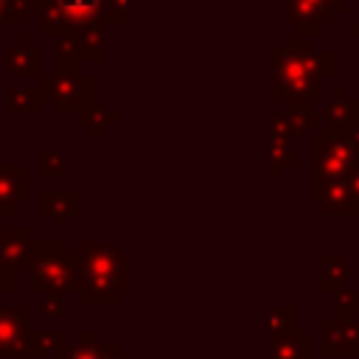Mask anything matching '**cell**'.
Instances as JSON below:
<instances>
[{
	"label": "cell",
	"instance_id": "cell-25",
	"mask_svg": "<svg viewBox=\"0 0 359 359\" xmlns=\"http://www.w3.org/2000/svg\"><path fill=\"white\" fill-rule=\"evenodd\" d=\"M65 303H67V294L45 292V294H42V303H39L42 317H48V320H59V317L65 314Z\"/></svg>",
	"mask_w": 359,
	"mask_h": 359
},
{
	"label": "cell",
	"instance_id": "cell-29",
	"mask_svg": "<svg viewBox=\"0 0 359 359\" xmlns=\"http://www.w3.org/2000/svg\"><path fill=\"white\" fill-rule=\"evenodd\" d=\"M3 165H6V154L0 151V168H3Z\"/></svg>",
	"mask_w": 359,
	"mask_h": 359
},
{
	"label": "cell",
	"instance_id": "cell-2",
	"mask_svg": "<svg viewBox=\"0 0 359 359\" xmlns=\"http://www.w3.org/2000/svg\"><path fill=\"white\" fill-rule=\"evenodd\" d=\"M22 266L28 269L31 294L76 292V252H70L62 238H34Z\"/></svg>",
	"mask_w": 359,
	"mask_h": 359
},
{
	"label": "cell",
	"instance_id": "cell-1",
	"mask_svg": "<svg viewBox=\"0 0 359 359\" xmlns=\"http://www.w3.org/2000/svg\"><path fill=\"white\" fill-rule=\"evenodd\" d=\"M129 292V255L112 244L81 241L76 252V292L84 306H115Z\"/></svg>",
	"mask_w": 359,
	"mask_h": 359
},
{
	"label": "cell",
	"instance_id": "cell-6",
	"mask_svg": "<svg viewBox=\"0 0 359 359\" xmlns=\"http://www.w3.org/2000/svg\"><path fill=\"white\" fill-rule=\"evenodd\" d=\"M323 356H359V323L323 317Z\"/></svg>",
	"mask_w": 359,
	"mask_h": 359
},
{
	"label": "cell",
	"instance_id": "cell-10",
	"mask_svg": "<svg viewBox=\"0 0 359 359\" xmlns=\"http://www.w3.org/2000/svg\"><path fill=\"white\" fill-rule=\"evenodd\" d=\"M31 230L28 227H6L0 233V266H22L31 250Z\"/></svg>",
	"mask_w": 359,
	"mask_h": 359
},
{
	"label": "cell",
	"instance_id": "cell-9",
	"mask_svg": "<svg viewBox=\"0 0 359 359\" xmlns=\"http://www.w3.org/2000/svg\"><path fill=\"white\" fill-rule=\"evenodd\" d=\"M6 76H42V50L28 36H17L3 62Z\"/></svg>",
	"mask_w": 359,
	"mask_h": 359
},
{
	"label": "cell",
	"instance_id": "cell-26",
	"mask_svg": "<svg viewBox=\"0 0 359 359\" xmlns=\"http://www.w3.org/2000/svg\"><path fill=\"white\" fill-rule=\"evenodd\" d=\"M101 20H104V25L107 22H126L129 20V0H104Z\"/></svg>",
	"mask_w": 359,
	"mask_h": 359
},
{
	"label": "cell",
	"instance_id": "cell-12",
	"mask_svg": "<svg viewBox=\"0 0 359 359\" xmlns=\"http://www.w3.org/2000/svg\"><path fill=\"white\" fill-rule=\"evenodd\" d=\"M67 22V31L93 25V22H104L101 11H104V0H53Z\"/></svg>",
	"mask_w": 359,
	"mask_h": 359
},
{
	"label": "cell",
	"instance_id": "cell-17",
	"mask_svg": "<svg viewBox=\"0 0 359 359\" xmlns=\"http://www.w3.org/2000/svg\"><path fill=\"white\" fill-rule=\"evenodd\" d=\"M345 3L342 0H289V11L294 8V17L297 20H306V22H323L328 20V14L334 8H342Z\"/></svg>",
	"mask_w": 359,
	"mask_h": 359
},
{
	"label": "cell",
	"instance_id": "cell-4",
	"mask_svg": "<svg viewBox=\"0 0 359 359\" xmlns=\"http://www.w3.org/2000/svg\"><path fill=\"white\" fill-rule=\"evenodd\" d=\"M31 331V309L25 303L0 306V356H22Z\"/></svg>",
	"mask_w": 359,
	"mask_h": 359
},
{
	"label": "cell",
	"instance_id": "cell-18",
	"mask_svg": "<svg viewBox=\"0 0 359 359\" xmlns=\"http://www.w3.org/2000/svg\"><path fill=\"white\" fill-rule=\"evenodd\" d=\"M34 8L39 11V34L42 36H48V39H56L59 34H65L67 31V22H65V17H62V11H59V6L53 3V0H34Z\"/></svg>",
	"mask_w": 359,
	"mask_h": 359
},
{
	"label": "cell",
	"instance_id": "cell-15",
	"mask_svg": "<svg viewBox=\"0 0 359 359\" xmlns=\"http://www.w3.org/2000/svg\"><path fill=\"white\" fill-rule=\"evenodd\" d=\"M65 339H67L65 328H31L25 337V356H36V359L53 356Z\"/></svg>",
	"mask_w": 359,
	"mask_h": 359
},
{
	"label": "cell",
	"instance_id": "cell-27",
	"mask_svg": "<svg viewBox=\"0 0 359 359\" xmlns=\"http://www.w3.org/2000/svg\"><path fill=\"white\" fill-rule=\"evenodd\" d=\"M17 289V269L14 266H0V300H6Z\"/></svg>",
	"mask_w": 359,
	"mask_h": 359
},
{
	"label": "cell",
	"instance_id": "cell-24",
	"mask_svg": "<svg viewBox=\"0 0 359 359\" xmlns=\"http://www.w3.org/2000/svg\"><path fill=\"white\" fill-rule=\"evenodd\" d=\"M334 317L339 320H356L359 323V292H345L337 297V309Z\"/></svg>",
	"mask_w": 359,
	"mask_h": 359
},
{
	"label": "cell",
	"instance_id": "cell-3",
	"mask_svg": "<svg viewBox=\"0 0 359 359\" xmlns=\"http://www.w3.org/2000/svg\"><path fill=\"white\" fill-rule=\"evenodd\" d=\"M42 98L53 104L56 112L67 115V112H84L90 107V95H93V79L87 73H81L79 67H56L53 73L42 76Z\"/></svg>",
	"mask_w": 359,
	"mask_h": 359
},
{
	"label": "cell",
	"instance_id": "cell-16",
	"mask_svg": "<svg viewBox=\"0 0 359 359\" xmlns=\"http://www.w3.org/2000/svg\"><path fill=\"white\" fill-rule=\"evenodd\" d=\"M73 36L79 42L81 62H101L104 59V22H93V25H84V28H76Z\"/></svg>",
	"mask_w": 359,
	"mask_h": 359
},
{
	"label": "cell",
	"instance_id": "cell-11",
	"mask_svg": "<svg viewBox=\"0 0 359 359\" xmlns=\"http://www.w3.org/2000/svg\"><path fill=\"white\" fill-rule=\"evenodd\" d=\"M269 356L272 359H311L309 331L294 328L289 334H272L269 337Z\"/></svg>",
	"mask_w": 359,
	"mask_h": 359
},
{
	"label": "cell",
	"instance_id": "cell-20",
	"mask_svg": "<svg viewBox=\"0 0 359 359\" xmlns=\"http://www.w3.org/2000/svg\"><path fill=\"white\" fill-rule=\"evenodd\" d=\"M79 121H81L84 126H90L95 137H104L107 126H112V123H115L118 118H115V115H109V112H107L104 107H93V104H90V107H87V109H84V112L79 115Z\"/></svg>",
	"mask_w": 359,
	"mask_h": 359
},
{
	"label": "cell",
	"instance_id": "cell-7",
	"mask_svg": "<svg viewBox=\"0 0 359 359\" xmlns=\"http://www.w3.org/2000/svg\"><path fill=\"white\" fill-rule=\"evenodd\" d=\"M50 359H129V356L115 342H104V345L95 342L93 331L84 328V331H79V339L76 342L73 339H65Z\"/></svg>",
	"mask_w": 359,
	"mask_h": 359
},
{
	"label": "cell",
	"instance_id": "cell-22",
	"mask_svg": "<svg viewBox=\"0 0 359 359\" xmlns=\"http://www.w3.org/2000/svg\"><path fill=\"white\" fill-rule=\"evenodd\" d=\"M34 14V0H6L3 3V25H25Z\"/></svg>",
	"mask_w": 359,
	"mask_h": 359
},
{
	"label": "cell",
	"instance_id": "cell-23",
	"mask_svg": "<svg viewBox=\"0 0 359 359\" xmlns=\"http://www.w3.org/2000/svg\"><path fill=\"white\" fill-rule=\"evenodd\" d=\"M269 325H272V334H289L297 328V309L294 306H283V309H275L269 314Z\"/></svg>",
	"mask_w": 359,
	"mask_h": 359
},
{
	"label": "cell",
	"instance_id": "cell-14",
	"mask_svg": "<svg viewBox=\"0 0 359 359\" xmlns=\"http://www.w3.org/2000/svg\"><path fill=\"white\" fill-rule=\"evenodd\" d=\"M320 286L328 294H345L348 289V258L342 252H328L323 255V275H320Z\"/></svg>",
	"mask_w": 359,
	"mask_h": 359
},
{
	"label": "cell",
	"instance_id": "cell-8",
	"mask_svg": "<svg viewBox=\"0 0 359 359\" xmlns=\"http://www.w3.org/2000/svg\"><path fill=\"white\" fill-rule=\"evenodd\" d=\"M81 210V196L79 191H53V188H42L39 191V213L48 216L56 227H67V219L76 216Z\"/></svg>",
	"mask_w": 359,
	"mask_h": 359
},
{
	"label": "cell",
	"instance_id": "cell-19",
	"mask_svg": "<svg viewBox=\"0 0 359 359\" xmlns=\"http://www.w3.org/2000/svg\"><path fill=\"white\" fill-rule=\"evenodd\" d=\"M53 59H56V67H79L81 53H79V42L73 31H65L53 39Z\"/></svg>",
	"mask_w": 359,
	"mask_h": 359
},
{
	"label": "cell",
	"instance_id": "cell-21",
	"mask_svg": "<svg viewBox=\"0 0 359 359\" xmlns=\"http://www.w3.org/2000/svg\"><path fill=\"white\" fill-rule=\"evenodd\" d=\"M39 174L42 177H56V180H62L65 174H67V154L65 151H53V149H48V151H42L39 154Z\"/></svg>",
	"mask_w": 359,
	"mask_h": 359
},
{
	"label": "cell",
	"instance_id": "cell-13",
	"mask_svg": "<svg viewBox=\"0 0 359 359\" xmlns=\"http://www.w3.org/2000/svg\"><path fill=\"white\" fill-rule=\"evenodd\" d=\"M45 98L39 87H6L3 90V112L6 115H36Z\"/></svg>",
	"mask_w": 359,
	"mask_h": 359
},
{
	"label": "cell",
	"instance_id": "cell-5",
	"mask_svg": "<svg viewBox=\"0 0 359 359\" xmlns=\"http://www.w3.org/2000/svg\"><path fill=\"white\" fill-rule=\"evenodd\" d=\"M31 199V168L25 163H6L0 168V216L17 213Z\"/></svg>",
	"mask_w": 359,
	"mask_h": 359
},
{
	"label": "cell",
	"instance_id": "cell-28",
	"mask_svg": "<svg viewBox=\"0 0 359 359\" xmlns=\"http://www.w3.org/2000/svg\"><path fill=\"white\" fill-rule=\"evenodd\" d=\"M3 3H6V0H0V36L6 34V25H3Z\"/></svg>",
	"mask_w": 359,
	"mask_h": 359
}]
</instances>
